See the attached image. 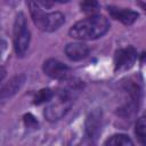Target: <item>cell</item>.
<instances>
[{
	"label": "cell",
	"mask_w": 146,
	"mask_h": 146,
	"mask_svg": "<svg viewBox=\"0 0 146 146\" xmlns=\"http://www.w3.org/2000/svg\"><path fill=\"white\" fill-rule=\"evenodd\" d=\"M110 30V22L103 15H91L84 19L76 22L68 31L73 39L78 40H96L102 38Z\"/></svg>",
	"instance_id": "6da1fadb"
},
{
	"label": "cell",
	"mask_w": 146,
	"mask_h": 146,
	"mask_svg": "<svg viewBox=\"0 0 146 146\" xmlns=\"http://www.w3.org/2000/svg\"><path fill=\"white\" fill-rule=\"evenodd\" d=\"M80 89L78 83H70L63 88H58L54 91L52 98L47 103L44 108V116L48 121L55 122L62 119L70 110L73 103V94Z\"/></svg>",
	"instance_id": "7a4b0ae2"
},
{
	"label": "cell",
	"mask_w": 146,
	"mask_h": 146,
	"mask_svg": "<svg viewBox=\"0 0 146 146\" xmlns=\"http://www.w3.org/2000/svg\"><path fill=\"white\" fill-rule=\"evenodd\" d=\"M14 49L17 54V56L22 57L26 54L29 46H30V40H31V33L27 26L26 18L23 13H18L15 17L14 21Z\"/></svg>",
	"instance_id": "3957f363"
},
{
	"label": "cell",
	"mask_w": 146,
	"mask_h": 146,
	"mask_svg": "<svg viewBox=\"0 0 146 146\" xmlns=\"http://www.w3.org/2000/svg\"><path fill=\"white\" fill-rule=\"evenodd\" d=\"M137 59V51L132 46L120 48L114 54V70L122 72L131 68Z\"/></svg>",
	"instance_id": "277c9868"
},
{
	"label": "cell",
	"mask_w": 146,
	"mask_h": 146,
	"mask_svg": "<svg viewBox=\"0 0 146 146\" xmlns=\"http://www.w3.org/2000/svg\"><path fill=\"white\" fill-rule=\"evenodd\" d=\"M43 72L51 79L58 81H66L70 78L71 68L58 59L49 58L43 63Z\"/></svg>",
	"instance_id": "5b68a950"
},
{
	"label": "cell",
	"mask_w": 146,
	"mask_h": 146,
	"mask_svg": "<svg viewBox=\"0 0 146 146\" xmlns=\"http://www.w3.org/2000/svg\"><path fill=\"white\" fill-rule=\"evenodd\" d=\"M107 11L112 18L120 21L124 25H131L138 18V13L129 8H119L115 6H108Z\"/></svg>",
	"instance_id": "8992f818"
},
{
	"label": "cell",
	"mask_w": 146,
	"mask_h": 146,
	"mask_svg": "<svg viewBox=\"0 0 146 146\" xmlns=\"http://www.w3.org/2000/svg\"><path fill=\"white\" fill-rule=\"evenodd\" d=\"M102 112L99 110H95L87 116L86 121V132L87 136L91 138H97L102 130Z\"/></svg>",
	"instance_id": "52a82bcc"
},
{
	"label": "cell",
	"mask_w": 146,
	"mask_h": 146,
	"mask_svg": "<svg viewBox=\"0 0 146 146\" xmlns=\"http://www.w3.org/2000/svg\"><path fill=\"white\" fill-rule=\"evenodd\" d=\"M26 5L29 7V10H30V14H31V17H32L33 23L36 25V27L39 30L44 31L48 13L43 11L41 9L40 5L35 0H27L26 1Z\"/></svg>",
	"instance_id": "ba28073f"
},
{
	"label": "cell",
	"mask_w": 146,
	"mask_h": 146,
	"mask_svg": "<svg viewBox=\"0 0 146 146\" xmlns=\"http://www.w3.org/2000/svg\"><path fill=\"white\" fill-rule=\"evenodd\" d=\"M65 54L71 60L79 62L84 59L89 55V47L82 42L67 43L65 47Z\"/></svg>",
	"instance_id": "9c48e42d"
},
{
	"label": "cell",
	"mask_w": 146,
	"mask_h": 146,
	"mask_svg": "<svg viewBox=\"0 0 146 146\" xmlns=\"http://www.w3.org/2000/svg\"><path fill=\"white\" fill-rule=\"evenodd\" d=\"M64 22H65V16L60 11L48 13L44 32H54V31L58 30L64 24Z\"/></svg>",
	"instance_id": "30bf717a"
},
{
	"label": "cell",
	"mask_w": 146,
	"mask_h": 146,
	"mask_svg": "<svg viewBox=\"0 0 146 146\" xmlns=\"http://www.w3.org/2000/svg\"><path fill=\"white\" fill-rule=\"evenodd\" d=\"M24 80H25L24 75H18V76H15L14 79H11L9 81V83L6 84L2 88V90H1V99L5 100L6 98H8L11 95H14L22 87V84L24 83Z\"/></svg>",
	"instance_id": "8fae6325"
},
{
	"label": "cell",
	"mask_w": 146,
	"mask_h": 146,
	"mask_svg": "<svg viewBox=\"0 0 146 146\" xmlns=\"http://www.w3.org/2000/svg\"><path fill=\"white\" fill-rule=\"evenodd\" d=\"M105 145H114V146H117V145H133V141L130 139L129 136L124 135V133H115L113 136H111L105 143Z\"/></svg>",
	"instance_id": "7c38bea8"
},
{
	"label": "cell",
	"mask_w": 146,
	"mask_h": 146,
	"mask_svg": "<svg viewBox=\"0 0 146 146\" xmlns=\"http://www.w3.org/2000/svg\"><path fill=\"white\" fill-rule=\"evenodd\" d=\"M135 133H136L138 140L143 145H146V115H144L137 120L136 125H135Z\"/></svg>",
	"instance_id": "4fadbf2b"
},
{
	"label": "cell",
	"mask_w": 146,
	"mask_h": 146,
	"mask_svg": "<svg viewBox=\"0 0 146 146\" xmlns=\"http://www.w3.org/2000/svg\"><path fill=\"white\" fill-rule=\"evenodd\" d=\"M54 96V91L49 88H44V89H41L39 90L34 98H33V104L34 105H41L43 103H48Z\"/></svg>",
	"instance_id": "5bb4252c"
},
{
	"label": "cell",
	"mask_w": 146,
	"mask_h": 146,
	"mask_svg": "<svg viewBox=\"0 0 146 146\" xmlns=\"http://www.w3.org/2000/svg\"><path fill=\"white\" fill-rule=\"evenodd\" d=\"M80 7H81V11H83L84 14L95 15V13L99 8V3L98 0H82Z\"/></svg>",
	"instance_id": "9a60e30c"
},
{
	"label": "cell",
	"mask_w": 146,
	"mask_h": 146,
	"mask_svg": "<svg viewBox=\"0 0 146 146\" xmlns=\"http://www.w3.org/2000/svg\"><path fill=\"white\" fill-rule=\"evenodd\" d=\"M24 121H25V124L30 128H36L38 127V121L35 120V117L32 114H26L24 116Z\"/></svg>",
	"instance_id": "2e32d148"
},
{
	"label": "cell",
	"mask_w": 146,
	"mask_h": 146,
	"mask_svg": "<svg viewBox=\"0 0 146 146\" xmlns=\"http://www.w3.org/2000/svg\"><path fill=\"white\" fill-rule=\"evenodd\" d=\"M40 6H42L43 8H51L55 3V0H35Z\"/></svg>",
	"instance_id": "e0dca14e"
},
{
	"label": "cell",
	"mask_w": 146,
	"mask_h": 146,
	"mask_svg": "<svg viewBox=\"0 0 146 146\" xmlns=\"http://www.w3.org/2000/svg\"><path fill=\"white\" fill-rule=\"evenodd\" d=\"M55 1H58V2H62V3H65V2H68L70 0H55Z\"/></svg>",
	"instance_id": "ac0fdd59"
},
{
	"label": "cell",
	"mask_w": 146,
	"mask_h": 146,
	"mask_svg": "<svg viewBox=\"0 0 146 146\" xmlns=\"http://www.w3.org/2000/svg\"><path fill=\"white\" fill-rule=\"evenodd\" d=\"M140 6H141V7L144 8V10L146 11V5H145V3H140Z\"/></svg>",
	"instance_id": "d6986e66"
}]
</instances>
